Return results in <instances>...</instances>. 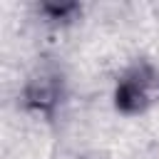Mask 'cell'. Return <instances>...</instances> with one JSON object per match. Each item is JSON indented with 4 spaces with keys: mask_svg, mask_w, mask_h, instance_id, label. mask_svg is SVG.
<instances>
[{
    "mask_svg": "<svg viewBox=\"0 0 159 159\" xmlns=\"http://www.w3.org/2000/svg\"><path fill=\"white\" fill-rule=\"evenodd\" d=\"M159 89V75L149 62L132 65L114 87V107L122 114H139L144 112Z\"/></svg>",
    "mask_w": 159,
    "mask_h": 159,
    "instance_id": "cell-1",
    "label": "cell"
},
{
    "mask_svg": "<svg viewBox=\"0 0 159 159\" xmlns=\"http://www.w3.org/2000/svg\"><path fill=\"white\" fill-rule=\"evenodd\" d=\"M60 97H62V75L52 67H42L37 72H32L22 89L25 107L37 114H45V117L55 114Z\"/></svg>",
    "mask_w": 159,
    "mask_h": 159,
    "instance_id": "cell-2",
    "label": "cell"
},
{
    "mask_svg": "<svg viewBox=\"0 0 159 159\" xmlns=\"http://www.w3.org/2000/svg\"><path fill=\"white\" fill-rule=\"evenodd\" d=\"M40 10H42L50 20H70L72 12L80 10V5H77V2H62V5H57V2H42Z\"/></svg>",
    "mask_w": 159,
    "mask_h": 159,
    "instance_id": "cell-3",
    "label": "cell"
}]
</instances>
